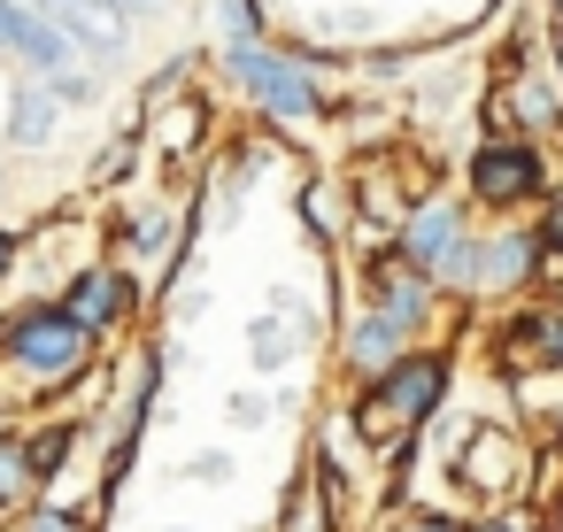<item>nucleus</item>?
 I'll use <instances>...</instances> for the list:
<instances>
[{
  "mask_svg": "<svg viewBox=\"0 0 563 532\" xmlns=\"http://www.w3.org/2000/svg\"><path fill=\"white\" fill-rule=\"evenodd\" d=\"M40 16H55L78 47H124V0H32Z\"/></svg>",
  "mask_w": 563,
  "mask_h": 532,
  "instance_id": "423d86ee",
  "label": "nucleus"
},
{
  "mask_svg": "<svg viewBox=\"0 0 563 532\" xmlns=\"http://www.w3.org/2000/svg\"><path fill=\"white\" fill-rule=\"evenodd\" d=\"M9 363L32 370V378H78V363H86V324H78L70 309H40V317H24V324L9 332Z\"/></svg>",
  "mask_w": 563,
  "mask_h": 532,
  "instance_id": "f03ea898",
  "label": "nucleus"
},
{
  "mask_svg": "<svg viewBox=\"0 0 563 532\" xmlns=\"http://www.w3.org/2000/svg\"><path fill=\"white\" fill-rule=\"evenodd\" d=\"M9 263H16V240H9V232H0V270H9Z\"/></svg>",
  "mask_w": 563,
  "mask_h": 532,
  "instance_id": "dca6fc26",
  "label": "nucleus"
},
{
  "mask_svg": "<svg viewBox=\"0 0 563 532\" xmlns=\"http://www.w3.org/2000/svg\"><path fill=\"white\" fill-rule=\"evenodd\" d=\"M424 301H432V278L424 270H409V263H378L371 270V309H386L394 324H417Z\"/></svg>",
  "mask_w": 563,
  "mask_h": 532,
  "instance_id": "0eeeda50",
  "label": "nucleus"
},
{
  "mask_svg": "<svg viewBox=\"0 0 563 532\" xmlns=\"http://www.w3.org/2000/svg\"><path fill=\"white\" fill-rule=\"evenodd\" d=\"M509 470H517V447H509L501 432L471 440V455H463V486H478V494H501V486H509Z\"/></svg>",
  "mask_w": 563,
  "mask_h": 532,
  "instance_id": "1a4fd4ad",
  "label": "nucleus"
},
{
  "mask_svg": "<svg viewBox=\"0 0 563 532\" xmlns=\"http://www.w3.org/2000/svg\"><path fill=\"white\" fill-rule=\"evenodd\" d=\"M401 332H409V324H394L386 309H371V324H355V340H347V347H355V363H363V370H394Z\"/></svg>",
  "mask_w": 563,
  "mask_h": 532,
  "instance_id": "9d476101",
  "label": "nucleus"
},
{
  "mask_svg": "<svg viewBox=\"0 0 563 532\" xmlns=\"http://www.w3.org/2000/svg\"><path fill=\"white\" fill-rule=\"evenodd\" d=\"M224 63H232V78H240V86H255V101H263V109H278V117H309V109H317V86H309L301 70H286V63L255 55V47H232Z\"/></svg>",
  "mask_w": 563,
  "mask_h": 532,
  "instance_id": "39448f33",
  "label": "nucleus"
},
{
  "mask_svg": "<svg viewBox=\"0 0 563 532\" xmlns=\"http://www.w3.org/2000/svg\"><path fill=\"white\" fill-rule=\"evenodd\" d=\"M63 309H70V317L93 332V324H109V317L124 309V278H109V270H86V278L70 286V301H63Z\"/></svg>",
  "mask_w": 563,
  "mask_h": 532,
  "instance_id": "6e6552de",
  "label": "nucleus"
},
{
  "mask_svg": "<svg viewBox=\"0 0 563 532\" xmlns=\"http://www.w3.org/2000/svg\"><path fill=\"white\" fill-rule=\"evenodd\" d=\"M63 455H70V424H47V432H32V447H24L32 478H47V470H55Z\"/></svg>",
  "mask_w": 563,
  "mask_h": 532,
  "instance_id": "ddd939ff",
  "label": "nucleus"
},
{
  "mask_svg": "<svg viewBox=\"0 0 563 532\" xmlns=\"http://www.w3.org/2000/svg\"><path fill=\"white\" fill-rule=\"evenodd\" d=\"M24 532H78V524H70V517H55V509H40V517H32Z\"/></svg>",
  "mask_w": 563,
  "mask_h": 532,
  "instance_id": "2eb2a0df",
  "label": "nucleus"
},
{
  "mask_svg": "<svg viewBox=\"0 0 563 532\" xmlns=\"http://www.w3.org/2000/svg\"><path fill=\"white\" fill-rule=\"evenodd\" d=\"M440 378H448V363H440V355H401V363L363 394V417H355V424H363L371 440H401V432L440 401Z\"/></svg>",
  "mask_w": 563,
  "mask_h": 532,
  "instance_id": "f257e3e1",
  "label": "nucleus"
},
{
  "mask_svg": "<svg viewBox=\"0 0 563 532\" xmlns=\"http://www.w3.org/2000/svg\"><path fill=\"white\" fill-rule=\"evenodd\" d=\"M532 247H563V201H555V209H548V224H540V232H532Z\"/></svg>",
  "mask_w": 563,
  "mask_h": 532,
  "instance_id": "4468645a",
  "label": "nucleus"
},
{
  "mask_svg": "<svg viewBox=\"0 0 563 532\" xmlns=\"http://www.w3.org/2000/svg\"><path fill=\"white\" fill-rule=\"evenodd\" d=\"M448 255H455V217H448V209L417 217V224H409V263H448Z\"/></svg>",
  "mask_w": 563,
  "mask_h": 532,
  "instance_id": "9b49d317",
  "label": "nucleus"
},
{
  "mask_svg": "<svg viewBox=\"0 0 563 532\" xmlns=\"http://www.w3.org/2000/svg\"><path fill=\"white\" fill-rule=\"evenodd\" d=\"M540 186H548V170H540V155H532L525 140H486L478 163H471V193H478L486 209H517V201H532Z\"/></svg>",
  "mask_w": 563,
  "mask_h": 532,
  "instance_id": "7ed1b4c3",
  "label": "nucleus"
},
{
  "mask_svg": "<svg viewBox=\"0 0 563 532\" xmlns=\"http://www.w3.org/2000/svg\"><path fill=\"white\" fill-rule=\"evenodd\" d=\"M124 9H140V16H147V9H163V0H124Z\"/></svg>",
  "mask_w": 563,
  "mask_h": 532,
  "instance_id": "f3484780",
  "label": "nucleus"
},
{
  "mask_svg": "<svg viewBox=\"0 0 563 532\" xmlns=\"http://www.w3.org/2000/svg\"><path fill=\"white\" fill-rule=\"evenodd\" d=\"M47 132H55V93H24L16 101V140L24 147H47Z\"/></svg>",
  "mask_w": 563,
  "mask_h": 532,
  "instance_id": "f8f14e48",
  "label": "nucleus"
},
{
  "mask_svg": "<svg viewBox=\"0 0 563 532\" xmlns=\"http://www.w3.org/2000/svg\"><path fill=\"white\" fill-rule=\"evenodd\" d=\"M0 47L24 55V63L47 70V78H70V55H78V40H70L55 16H32L24 0H0Z\"/></svg>",
  "mask_w": 563,
  "mask_h": 532,
  "instance_id": "20e7f679",
  "label": "nucleus"
}]
</instances>
